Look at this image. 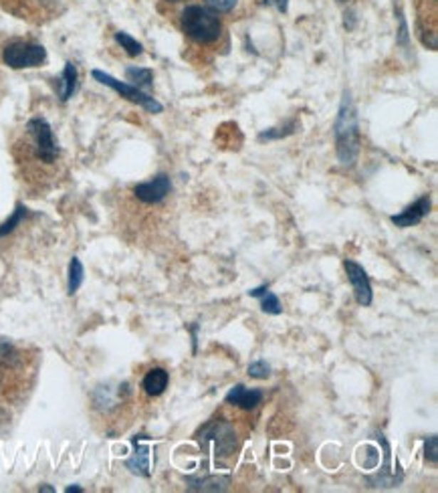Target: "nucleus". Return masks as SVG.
I'll return each mask as SVG.
<instances>
[{
  "instance_id": "nucleus-12",
  "label": "nucleus",
  "mask_w": 438,
  "mask_h": 493,
  "mask_svg": "<svg viewBox=\"0 0 438 493\" xmlns=\"http://www.w3.org/2000/svg\"><path fill=\"white\" fill-rule=\"evenodd\" d=\"M168 382H170V374L164 368H152L150 372L144 376V390H146L150 397H160L164 395V390L168 388Z\"/></svg>"
},
{
  "instance_id": "nucleus-2",
  "label": "nucleus",
  "mask_w": 438,
  "mask_h": 493,
  "mask_svg": "<svg viewBox=\"0 0 438 493\" xmlns=\"http://www.w3.org/2000/svg\"><path fill=\"white\" fill-rule=\"evenodd\" d=\"M180 29L198 45L217 43L224 31L219 14L208 11L204 4H186L180 12Z\"/></svg>"
},
{
  "instance_id": "nucleus-21",
  "label": "nucleus",
  "mask_w": 438,
  "mask_h": 493,
  "mask_svg": "<svg viewBox=\"0 0 438 493\" xmlns=\"http://www.w3.org/2000/svg\"><path fill=\"white\" fill-rule=\"evenodd\" d=\"M239 0H204V6L208 11L217 12V14H229L236 9Z\"/></svg>"
},
{
  "instance_id": "nucleus-22",
  "label": "nucleus",
  "mask_w": 438,
  "mask_h": 493,
  "mask_svg": "<svg viewBox=\"0 0 438 493\" xmlns=\"http://www.w3.org/2000/svg\"><path fill=\"white\" fill-rule=\"evenodd\" d=\"M396 43L404 49L410 47V31H408L406 16H404V12L400 9H398V35H396Z\"/></svg>"
},
{
  "instance_id": "nucleus-15",
  "label": "nucleus",
  "mask_w": 438,
  "mask_h": 493,
  "mask_svg": "<svg viewBox=\"0 0 438 493\" xmlns=\"http://www.w3.org/2000/svg\"><path fill=\"white\" fill-rule=\"evenodd\" d=\"M229 483H231L229 477H219V475H214V477H198V479L190 477L188 479V489H192V492H222V489L229 487Z\"/></svg>"
},
{
  "instance_id": "nucleus-8",
  "label": "nucleus",
  "mask_w": 438,
  "mask_h": 493,
  "mask_svg": "<svg viewBox=\"0 0 438 493\" xmlns=\"http://www.w3.org/2000/svg\"><path fill=\"white\" fill-rule=\"evenodd\" d=\"M343 267H345L348 279H350V283H352L355 301H358L360 305L367 308V305L372 303V300H374V291H372V281H370V277L365 273V269L360 263L350 261V259H345Z\"/></svg>"
},
{
  "instance_id": "nucleus-6",
  "label": "nucleus",
  "mask_w": 438,
  "mask_h": 493,
  "mask_svg": "<svg viewBox=\"0 0 438 493\" xmlns=\"http://www.w3.org/2000/svg\"><path fill=\"white\" fill-rule=\"evenodd\" d=\"M198 441H200V447H207L212 443L217 449V455H220V457H229L236 449V434H234L231 422L226 421L208 422L207 427L198 433Z\"/></svg>"
},
{
  "instance_id": "nucleus-25",
  "label": "nucleus",
  "mask_w": 438,
  "mask_h": 493,
  "mask_svg": "<svg viewBox=\"0 0 438 493\" xmlns=\"http://www.w3.org/2000/svg\"><path fill=\"white\" fill-rule=\"evenodd\" d=\"M355 23H358V16H355V11H345V21H343V26L348 29V31H353L355 29Z\"/></svg>"
},
{
  "instance_id": "nucleus-23",
  "label": "nucleus",
  "mask_w": 438,
  "mask_h": 493,
  "mask_svg": "<svg viewBox=\"0 0 438 493\" xmlns=\"http://www.w3.org/2000/svg\"><path fill=\"white\" fill-rule=\"evenodd\" d=\"M249 376L251 378H259V380H265L271 376V366H268L265 360H255L249 364Z\"/></svg>"
},
{
  "instance_id": "nucleus-27",
  "label": "nucleus",
  "mask_w": 438,
  "mask_h": 493,
  "mask_svg": "<svg viewBox=\"0 0 438 493\" xmlns=\"http://www.w3.org/2000/svg\"><path fill=\"white\" fill-rule=\"evenodd\" d=\"M267 289H268L267 285H261V288L251 289V291H249V295H251V298H261V295H263V293H265Z\"/></svg>"
},
{
  "instance_id": "nucleus-28",
  "label": "nucleus",
  "mask_w": 438,
  "mask_h": 493,
  "mask_svg": "<svg viewBox=\"0 0 438 493\" xmlns=\"http://www.w3.org/2000/svg\"><path fill=\"white\" fill-rule=\"evenodd\" d=\"M81 492V487H77V485H71V487H67V493H79Z\"/></svg>"
},
{
  "instance_id": "nucleus-31",
  "label": "nucleus",
  "mask_w": 438,
  "mask_h": 493,
  "mask_svg": "<svg viewBox=\"0 0 438 493\" xmlns=\"http://www.w3.org/2000/svg\"><path fill=\"white\" fill-rule=\"evenodd\" d=\"M0 385H2V366H0Z\"/></svg>"
},
{
  "instance_id": "nucleus-14",
  "label": "nucleus",
  "mask_w": 438,
  "mask_h": 493,
  "mask_svg": "<svg viewBox=\"0 0 438 493\" xmlns=\"http://www.w3.org/2000/svg\"><path fill=\"white\" fill-rule=\"evenodd\" d=\"M299 130V121L289 120L281 126H275V128H268V130H263V132L256 136L259 142H277V140H283V138H289L293 133Z\"/></svg>"
},
{
  "instance_id": "nucleus-9",
  "label": "nucleus",
  "mask_w": 438,
  "mask_h": 493,
  "mask_svg": "<svg viewBox=\"0 0 438 493\" xmlns=\"http://www.w3.org/2000/svg\"><path fill=\"white\" fill-rule=\"evenodd\" d=\"M430 208H432V203H430V196H420L416 203H412L410 206H406L402 213L394 215L390 218L396 227L400 229H410V227H416L418 223H422L424 217L430 215Z\"/></svg>"
},
{
  "instance_id": "nucleus-18",
  "label": "nucleus",
  "mask_w": 438,
  "mask_h": 493,
  "mask_svg": "<svg viewBox=\"0 0 438 493\" xmlns=\"http://www.w3.org/2000/svg\"><path fill=\"white\" fill-rule=\"evenodd\" d=\"M83 265H81V261L77 259V257H73L71 259V265H69V293L73 295L77 289L81 288V283H83Z\"/></svg>"
},
{
  "instance_id": "nucleus-17",
  "label": "nucleus",
  "mask_w": 438,
  "mask_h": 493,
  "mask_svg": "<svg viewBox=\"0 0 438 493\" xmlns=\"http://www.w3.org/2000/svg\"><path fill=\"white\" fill-rule=\"evenodd\" d=\"M115 41H118V45L130 55V57H140L142 53H144V47H142V43L140 41H135L134 36L127 35V33H123V31H120V33H115Z\"/></svg>"
},
{
  "instance_id": "nucleus-11",
  "label": "nucleus",
  "mask_w": 438,
  "mask_h": 493,
  "mask_svg": "<svg viewBox=\"0 0 438 493\" xmlns=\"http://www.w3.org/2000/svg\"><path fill=\"white\" fill-rule=\"evenodd\" d=\"M144 437L146 434H135L134 437V455L125 461V465L135 475L147 477L150 475V449H147V445L142 443Z\"/></svg>"
},
{
  "instance_id": "nucleus-32",
  "label": "nucleus",
  "mask_w": 438,
  "mask_h": 493,
  "mask_svg": "<svg viewBox=\"0 0 438 493\" xmlns=\"http://www.w3.org/2000/svg\"><path fill=\"white\" fill-rule=\"evenodd\" d=\"M338 2H340V4H345V2H348V0H338Z\"/></svg>"
},
{
  "instance_id": "nucleus-26",
  "label": "nucleus",
  "mask_w": 438,
  "mask_h": 493,
  "mask_svg": "<svg viewBox=\"0 0 438 493\" xmlns=\"http://www.w3.org/2000/svg\"><path fill=\"white\" fill-rule=\"evenodd\" d=\"M267 2L268 4H273V6L279 12H283V14L289 11V0H267Z\"/></svg>"
},
{
  "instance_id": "nucleus-5",
  "label": "nucleus",
  "mask_w": 438,
  "mask_h": 493,
  "mask_svg": "<svg viewBox=\"0 0 438 493\" xmlns=\"http://www.w3.org/2000/svg\"><path fill=\"white\" fill-rule=\"evenodd\" d=\"M2 59L11 69H31L47 61V49L37 43L13 41L2 49Z\"/></svg>"
},
{
  "instance_id": "nucleus-4",
  "label": "nucleus",
  "mask_w": 438,
  "mask_h": 493,
  "mask_svg": "<svg viewBox=\"0 0 438 493\" xmlns=\"http://www.w3.org/2000/svg\"><path fill=\"white\" fill-rule=\"evenodd\" d=\"M91 77H93L95 81H99L101 85H105V87H110V89H113V91H118V93H120L122 97H125L127 101H132V103L140 106L142 109H146L147 113H162V111H164V106L160 103L156 97H152L150 93H146V91H142V89L134 87V85L125 83V81H120V79L111 77L110 73L93 69V71H91Z\"/></svg>"
},
{
  "instance_id": "nucleus-30",
  "label": "nucleus",
  "mask_w": 438,
  "mask_h": 493,
  "mask_svg": "<svg viewBox=\"0 0 438 493\" xmlns=\"http://www.w3.org/2000/svg\"><path fill=\"white\" fill-rule=\"evenodd\" d=\"M164 2H172L174 4V2H182V0H164Z\"/></svg>"
},
{
  "instance_id": "nucleus-20",
  "label": "nucleus",
  "mask_w": 438,
  "mask_h": 493,
  "mask_svg": "<svg viewBox=\"0 0 438 493\" xmlns=\"http://www.w3.org/2000/svg\"><path fill=\"white\" fill-rule=\"evenodd\" d=\"M261 308H263V312L265 313H271V315H279L281 312H283V308H281V301H279V298L273 293V291H265L261 298Z\"/></svg>"
},
{
  "instance_id": "nucleus-16",
  "label": "nucleus",
  "mask_w": 438,
  "mask_h": 493,
  "mask_svg": "<svg viewBox=\"0 0 438 493\" xmlns=\"http://www.w3.org/2000/svg\"><path fill=\"white\" fill-rule=\"evenodd\" d=\"M125 77H127L130 85H134L137 89H146V87L154 85V71L147 67H127Z\"/></svg>"
},
{
  "instance_id": "nucleus-10",
  "label": "nucleus",
  "mask_w": 438,
  "mask_h": 493,
  "mask_svg": "<svg viewBox=\"0 0 438 493\" xmlns=\"http://www.w3.org/2000/svg\"><path fill=\"white\" fill-rule=\"evenodd\" d=\"M263 397H265V395H263V390H259V388H246L244 385H236L232 386L231 390L226 392L224 402H226V405H234V407H239V409L253 410L255 407L261 405Z\"/></svg>"
},
{
  "instance_id": "nucleus-29",
  "label": "nucleus",
  "mask_w": 438,
  "mask_h": 493,
  "mask_svg": "<svg viewBox=\"0 0 438 493\" xmlns=\"http://www.w3.org/2000/svg\"><path fill=\"white\" fill-rule=\"evenodd\" d=\"M41 492H55L53 487H49V485H45V487H41Z\"/></svg>"
},
{
  "instance_id": "nucleus-13",
  "label": "nucleus",
  "mask_w": 438,
  "mask_h": 493,
  "mask_svg": "<svg viewBox=\"0 0 438 493\" xmlns=\"http://www.w3.org/2000/svg\"><path fill=\"white\" fill-rule=\"evenodd\" d=\"M77 85H79L77 67H75V63L67 61L65 69L61 73V79H59V97H61V101H69L73 97V93L77 91Z\"/></svg>"
},
{
  "instance_id": "nucleus-7",
  "label": "nucleus",
  "mask_w": 438,
  "mask_h": 493,
  "mask_svg": "<svg viewBox=\"0 0 438 493\" xmlns=\"http://www.w3.org/2000/svg\"><path fill=\"white\" fill-rule=\"evenodd\" d=\"M172 193V181L168 174L160 172L152 181L140 182L134 186V194L144 205H160Z\"/></svg>"
},
{
  "instance_id": "nucleus-24",
  "label": "nucleus",
  "mask_w": 438,
  "mask_h": 493,
  "mask_svg": "<svg viewBox=\"0 0 438 493\" xmlns=\"http://www.w3.org/2000/svg\"><path fill=\"white\" fill-rule=\"evenodd\" d=\"M437 443H438L437 434H430V437L426 439V443H424V455H426V459L430 461V463H437V461H438Z\"/></svg>"
},
{
  "instance_id": "nucleus-1",
  "label": "nucleus",
  "mask_w": 438,
  "mask_h": 493,
  "mask_svg": "<svg viewBox=\"0 0 438 493\" xmlns=\"http://www.w3.org/2000/svg\"><path fill=\"white\" fill-rule=\"evenodd\" d=\"M333 138H335V154L343 168H353L360 156V121L358 108L353 103L350 89L343 91L340 109L333 121Z\"/></svg>"
},
{
  "instance_id": "nucleus-3",
  "label": "nucleus",
  "mask_w": 438,
  "mask_h": 493,
  "mask_svg": "<svg viewBox=\"0 0 438 493\" xmlns=\"http://www.w3.org/2000/svg\"><path fill=\"white\" fill-rule=\"evenodd\" d=\"M26 133L31 138L33 144V154L37 160H41L43 164H55L57 158L61 154L57 138L53 133L51 123L45 118H33L26 123Z\"/></svg>"
},
{
  "instance_id": "nucleus-19",
  "label": "nucleus",
  "mask_w": 438,
  "mask_h": 493,
  "mask_svg": "<svg viewBox=\"0 0 438 493\" xmlns=\"http://www.w3.org/2000/svg\"><path fill=\"white\" fill-rule=\"evenodd\" d=\"M25 217H26V206L19 205L16 208H14L13 217L9 218L6 223H2V225H0V237H6L9 233H13V230L23 223V218Z\"/></svg>"
}]
</instances>
